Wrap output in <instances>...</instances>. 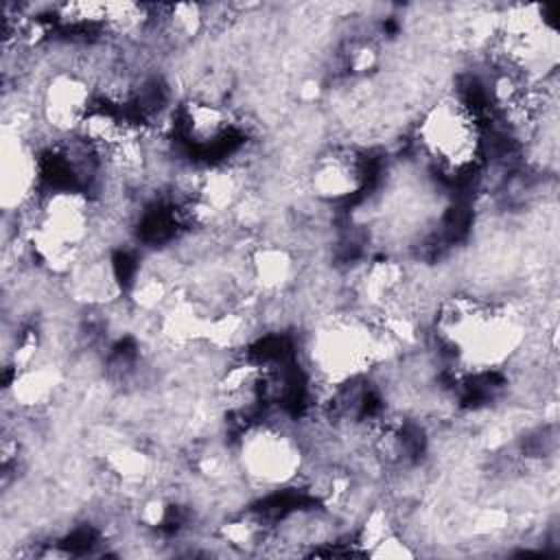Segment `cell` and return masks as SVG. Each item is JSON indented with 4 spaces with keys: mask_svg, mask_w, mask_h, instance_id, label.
I'll return each instance as SVG.
<instances>
[{
    "mask_svg": "<svg viewBox=\"0 0 560 560\" xmlns=\"http://www.w3.org/2000/svg\"><path fill=\"white\" fill-rule=\"evenodd\" d=\"M28 210L22 232L26 252L39 269L66 278L90 249L96 223L92 197L83 188H50Z\"/></svg>",
    "mask_w": 560,
    "mask_h": 560,
    "instance_id": "cell-2",
    "label": "cell"
},
{
    "mask_svg": "<svg viewBox=\"0 0 560 560\" xmlns=\"http://www.w3.org/2000/svg\"><path fill=\"white\" fill-rule=\"evenodd\" d=\"M370 182L368 158L350 144H335L317 153L306 171V184L313 197L326 203L354 199Z\"/></svg>",
    "mask_w": 560,
    "mask_h": 560,
    "instance_id": "cell-8",
    "label": "cell"
},
{
    "mask_svg": "<svg viewBox=\"0 0 560 560\" xmlns=\"http://www.w3.org/2000/svg\"><path fill=\"white\" fill-rule=\"evenodd\" d=\"M416 147L442 175L472 173L483 155V125L477 109L457 94L440 96L416 125Z\"/></svg>",
    "mask_w": 560,
    "mask_h": 560,
    "instance_id": "cell-4",
    "label": "cell"
},
{
    "mask_svg": "<svg viewBox=\"0 0 560 560\" xmlns=\"http://www.w3.org/2000/svg\"><path fill=\"white\" fill-rule=\"evenodd\" d=\"M94 90L92 79L81 68H55L37 90V116L42 125L57 140L77 136L96 105Z\"/></svg>",
    "mask_w": 560,
    "mask_h": 560,
    "instance_id": "cell-6",
    "label": "cell"
},
{
    "mask_svg": "<svg viewBox=\"0 0 560 560\" xmlns=\"http://www.w3.org/2000/svg\"><path fill=\"white\" fill-rule=\"evenodd\" d=\"M63 385L61 370L50 361H35L18 372H9L7 394L22 411H42L59 394Z\"/></svg>",
    "mask_w": 560,
    "mask_h": 560,
    "instance_id": "cell-10",
    "label": "cell"
},
{
    "mask_svg": "<svg viewBox=\"0 0 560 560\" xmlns=\"http://www.w3.org/2000/svg\"><path fill=\"white\" fill-rule=\"evenodd\" d=\"M173 127L188 147L197 151H212L230 138L234 118L219 98L197 94L175 109Z\"/></svg>",
    "mask_w": 560,
    "mask_h": 560,
    "instance_id": "cell-9",
    "label": "cell"
},
{
    "mask_svg": "<svg viewBox=\"0 0 560 560\" xmlns=\"http://www.w3.org/2000/svg\"><path fill=\"white\" fill-rule=\"evenodd\" d=\"M42 153L28 140L22 125L7 122L0 149V192L4 212H24L39 197Z\"/></svg>",
    "mask_w": 560,
    "mask_h": 560,
    "instance_id": "cell-7",
    "label": "cell"
},
{
    "mask_svg": "<svg viewBox=\"0 0 560 560\" xmlns=\"http://www.w3.org/2000/svg\"><path fill=\"white\" fill-rule=\"evenodd\" d=\"M236 472L258 490H280L293 483L306 466L302 440L284 424L247 420L232 444Z\"/></svg>",
    "mask_w": 560,
    "mask_h": 560,
    "instance_id": "cell-5",
    "label": "cell"
},
{
    "mask_svg": "<svg viewBox=\"0 0 560 560\" xmlns=\"http://www.w3.org/2000/svg\"><path fill=\"white\" fill-rule=\"evenodd\" d=\"M394 343L365 315H330L306 341V359L319 385L332 389L359 381L394 354Z\"/></svg>",
    "mask_w": 560,
    "mask_h": 560,
    "instance_id": "cell-3",
    "label": "cell"
},
{
    "mask_svg": "<svg viewBox=\"0 0 560 560\" xmlns=\"http://www.w3.org/2000/svg\"><path fill=\"white\" fill-rule=\"evenodd\" d=\"M433 332L459 370L483 374L501 368L518 352L525 322L508 302L453 293L435 308Z\"/></svg>",
    "mask_w": 560,
    "mask_h": 560,
    "instance_id": "cell-1",
    "label": "cell"
}]
</instances>
